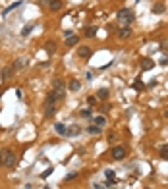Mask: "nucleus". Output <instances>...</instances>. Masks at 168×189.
Segmentation results:
<instances>
[{
  "instance_id": "1",
  "label": "nucleus",
  "mask_w": 168,
  "mask_h": 189,
  "mask_svg": "<svg viewBox=\"0 0 168 189\" xmlns=\"http://www.w3.org/2000/svg\"><path fill=\"white\" fill-rule=\"evenodd\" d=\"M0 162L6 168H14L15 162H18V156H15L12 149H4V151H0Z\"/></svg>"
},
{
  "instance_id": "2",
  "label": "nucleus",
  "mask_w": 168,
  "mask_h": 189,
  "mask_svg": "<svg viewBox=\"0 0 168 189\" xmlns=\"http://www.w3.org/2000/svg\"><path fill=\"white\" fill-rule=\"evenodd\" d=\"M52 94H54V98H56V101H62V98L66 97L64 81H62L60 77H54V81H52Z\"/></svg>"
},
{
  "instance_id": "3",
  "label": "nucleus",
  "mask_w": 168,
  "mask_h": 189,
  "mask_svg": "<svg viewBox=\"0 0 168 189\" xmlns=\"http://www.w3.org/2000/svg\"><path fill=\"white\" fill-rule=\"evenodd\" d=\"M118 22L122 23L124 27H128V25L133 22V12H132V10H128V8L120 10V12H118Z\"/></svg>"
},
{
  "instance_id": "4",
  "label": "nucleus",
  "mask_w": 168,
  "mask_h": 189,
  "mask_svg": "<svg viewBox=\"0 0 168 189\" xmlns=\"http://www.w3.org/2000/svg\"><path fill=\"white\" fill-rule=\"evenodd\" d=\"M110 156H112L114 160H122L126 156V149L124 147H112V151H110Z\"/></svg>"
},
{
  "instance_id": "5",
  "label": "nucleus",
  "mask_w": 168,
  "mask_h": 189,
  "mask_svg": "<svg viewBox=\"0 0 168 189\" xmlns=\"http://www.w3.org/2000/svg\"><path fill=\"white\" fill-rule=\"evenodd\" d=\"M91 52H93L91 46H79V48H77V56L83 58V60H87L89 56H91Z\"/></svg>"
},
{
  "instance_id": "6",
  "label": "nucleus",
  "mask_w": 168,
  "mask_h": 189,
  "mask_svg": "<svg viewBox=\"0 0 168 189\" xmlns=\"http://www.w3.org/2000/svg\"><path fill=\"white\" fill-rule=\"evenodd\" d=\"M153 68H155V62L151 58H143L141 60V70L143 71H149V70H153Z\"/></svg>"
},
{
  "instance_id": "7",
  "label": "nucleus",
  "mask_w": 168,
  "mask_h": 189,
  "mask_svg": "<svg viewBox=\"0 0 168 189\" xmlns=\"http://www.w3.org/2000/svg\"><path fill=\"white\" fill-rule=\"evenodd\" d=\"M49 8H50V12L62 10V0H49Z\"/></svg>"
},
{
  "instance_id": "8",
  "label": "nucleus",
  "mask_w": 168,
  "mask_h": 189,
  "mask_svg": "<svg viewBox=\"0 0 168 189\" xmlns=\"http://www.w3.org/2000/svg\"><path fill=\"white\" fill-rule=\"evenodd\" d=\"M54 131H56L58 135H66V133H68V125L58 122V124H54Z\"/></svg>"
},
{
  "instance_id": "9",
  "label": "nucleus",
  "mask_w": 168,
  "mask_h": 189,
  "mask_svg": "<svg viewBox=\"0 0 168 189\" xmlns=\"http://www.w3.org/2000/svg\"><path fill=\"white\" fill-rule=\"evenodd\" d=\"M56 114V106L54 104H45V116L46 118H52Z\"/></svg>"
},
{
  "instance_id": "10",
  "label": "nucleus",
  "mask_w": 168,
  "mask_h": 189,
  "mask_svg": "<svg viewBox=\"0 0 168 189\" xmlns=\"http://www.w3.org/2000/svg\"><path fill=\"white\" fill-rule=\"evenodd\" d=\"M118 37H120V39H129V37H132V29H129V27L118 29Z\"/></svg>"
},
{
  "instance_id": "11",
  "label": "nucleus",
  "mask_w": 168,
  "mask_h": 189,
  "mask_svg": "<svg viewBox=\"0 0 168 189\" xmlns=\"http://www.w3.org/2000/svg\"><path fill=\"white\" fill-rule=\"evenodd\" d=\"M25 62H27V60H25V58H19V60H15V62H14V64H12V68H14V71H19V70H23V68H25Z\"/></svg>"
},
{
  "instance_id": "12",
  "label": "nucleus",
  "mask_w": 168,
  "mask_h": 189,
  "mask_svg": "<svg viewBox=\"0 0 168 189\" xmlns=\"http://www.w3.org/2000/svg\"><path fill=\"white\" fill-rule=\"evenodd\" d=\"M12 75H14V68H12V66H10V68H4V70H2V81H8Z\"/></svg>"
},
{
  "instance_id": "13",
  "label": "nucleus",
  "mask_w": 168,
  "mask_h": 189,
  "mask_svg": "<svg viewBox=\"0 0 168 189\" xmlns=\"http://www.w3.org/2000/svg\"><path fill=\"white\" fill-rule=\"evenodd\" d=\"M97 98H101V101H106V98H108V89H106V87L99 89V91H97Z\"/></svg>"
},
{
  "instance_id": "14",
  "label": "nucleus",
  "mask_w": 168,
  "mask_h": 189,
  "mask_svg": "<svg viewBox=\"0 0 168 189\" xmlns=\"http://www.w3.org/2000/svg\"><path fill=\"white\" fill-rule=\"evenodd\" d=\"M95 35H97V27H95V25L85 27V37H87V39H91V37H95Z\"/></svg>"
},
{
  "instance_id": "15",
  "label": "nucleus",
  "mask_w": 168,
  "mask_h": 189,
  "mask_svg": "<svg viewBox=\"0 0 168 189\" xmlns=\"http://www.w3.org/2000/svg\"><path fill=\"white\" fill-rule=\"evenodd\" d=\"M79 131H81L79 125H72V128H68V133L66 135H68V137H73V135H79Z\"/></svg>"
},
{
  "instance_id": "16",
  "label": "nucleus",
  "mask_w": 168,
  "mask_h": 189,
  "mask_svg": "<svg viewBox=\"0 0 168 189\" xmlns=\"http://www.w3.org/2000/svg\"><path fill=\"white\" fill-rule=\"evenodd\" d=\"M35 25L33 23H27V25H23V29H22V37H29L31 35V31H33Z\"/></svg>"
},
{
  "instance_id": "17",
  "label": "nucleus",
  "mask_w": 168,
  "mask_h": 189,
  "mask_svg": "<svg viewBox=\"0 0 168 189\" xmlns=\"http://www.w3.org/2000/svg\"><path fill=\"white\" fill-rule=\"evenodd\" d=\"M79 89H81V83L77 81V79H72V81H70V91L77 93V91H79Z\"/></svg>"
},
{
  "instance_id": "18",
  "label": "nucleus",
  "mask_w": 168,
  "mask_h": 189,
  "mask_svg": "<svg viewBox=\"0 0 168 189\" xmlns=\"http://www.w3.org/2000/svg\"><path fill=\"white\" fill-rule=\"evenodd\" d=\"M77 43H79V37H76V35H72V37H68V39H66V45L68 46H76Z\"/></svg>"
},
{
  "instance_id": "19",
  "label": "nucleus",
  "mask_w": 168,
  "mask_h": 189,
  "mask_svg": "<svg viewBox=\"0 0 168 189\" xmlns=\"http://www.w3.org/2000/svg\"><path fill=\"white\" fill-rule=\"evenodd\" d=\"M45 50L49 52V54H54V52H56V45L52 43V41H49V43L45 45Z\"/></svg>"
},
{
  "instance_id": "20",
  "label": "nucleus",
  "mask_w": 168,
  "mask_h": 189,
  "mask_svg": "<svg viewBox=\"0 0 168 189\" xmlns=\"http://www.w3.org/2000/svg\"><path fill=\"white\" fill-rule=\"evenodd\" d=\"M93 122H95V125L102 128V125H106V118H104V116H95V120H93Z\"/></svg>"
},
{
  "instance_id": "21",
  "label": "nucleus",
  "mask_w": 168,
  "mask_h": 189,
  "mask_svg": "<svg viewBox=\"0 0 168 189\" xmlns=\"http://www.w3.org/2000/svg\"><path fill=\"white\" fill-rule=\"evenodd\" d=\"M162 12H164V4L162 2H159V4L153 6V14H162Z\"/></svg>"
},
{
  "instance_id": "22",
  "label": "nucleus",
  "mask_w": 168,
  "mask_h": 189,
  "mask_svg": "<svg viewBox=\"0 0 168 189\" xmlns=\"http://www.w3.org/2000/svg\"><path fill=\"white\" fill-rule=\"evenodd\" d=\"M87 131H89L91 135H99V133H101V128H99V125H89Z\"/></svg>"
},
{
  "instance_id": "23",
  "label": "nucleus",
  "mask_w": 168,
  "mask_h": 189,
  "mask_svg": "<svg viewBox=\"0 0 168 189\" xmlns=\"http://www.w3.org/2000/svg\"><path fill=\"white\" fill-rule=\"evenodd\" d=\"M133 89H135V91H143V89H145V85H143V81H141V79H137V81H133Z\"/></svg>"
},
{
  "instance_id": "24",
  "label": "nucleus",
  "mask_w": 168,
  "mask_h": 189,
  "mask_svg": "<svg viewBox=\"0 0 168 189\" xmlns=\"http://www.w3.org/2000/svg\"><path fill=\"white\" fill-rule=\"evenodd\" d=\"M160 158H164V160H168V145H164L160 149Z\"/></svg>"
},
{
  "instance_id": "25",
  "label": "nucleus",
  "mask_w": 168,
  "mask_h": 189,
  "mask_svg": "<svg viewBox=\"0 0 168 189\" xmlns=\"http://www.w3.org/2000/svg\"><path fill=\"white\" fill-rule=\"evenodd\" d=\"M52 172H54V170H52V166H49V168H46V170L43 172V174H41V177H43V180H46V177H49Z\"/></svg>"
},
{
  "instance_id": "26",
  "label": "nucleus",
  "mask_w": 168,
  "mask_h": 189,
  "mask_svg": "<svg viewBox=\"0 0 168 189\" xmlns=\"http://www.w3.org/2000/svg\"><path fill=\"white\" fill-rule=\"evenodd\" d=\"M19 4H22V2H15V4H12V6H8L6 10H4V15H6L8 12H12V10H14V8H18V6H19Z\"/></svg>"
},
{
  "instance_id": "27",
  "label": "nucleus",
  "mask_w": 168,
  "mask_h": 189,
  "mask_svg": "<svg viewBox=\"0 0 168 189\" xmlns=\"http://www.w3.org/2000/svg\"><path fill=\"white\" fill-rule=\"evenodd\" d=\"M54 102H56V98H54V94L50 93L49 97H46V102H45V104H54Z\"/></svg>"
},
{
  "instance_id": "28",
  "label": "nucleus",
  "mask_w": 168,
  "mask_h": 189,
  "mask_svg": "<svg viewBox=\"0 0 168 189\" xmlns=\"http://www.w3.org/2000/svg\"><path fill=\"white\" fill-rule=\"evenodd\" d=\"M81 116H83V118H91V108H85V110H81Z\"/></svg>"
},
{
  "instance_id": "29",
  "label": "nucleus",
  "mask_w": 168,
  "mask_h": 189,
  "mask_svg": "<svg viewBox=\"0 0 168 189\" xmlns=\"http://www.w3.org/2000/svg\"><path fill=\"white\" fill-rule=\"evenodd\" d=\"M104 176H106V180H110V181L114 180V172L112 170H106V172H104Z\"/></svg>"
},
{
  "instance_id": "30",
  "label": "nucleus",
  "mask_w": 168,
  "mask_h": 189,
  "mask_svg": "<svg viewBox=\"0 0 168 189\" xmlns=\"http://www.w3.org/2000/svg\"><path fill=\"white\" fill-rule=\"evenodd\" d=\"M87 104L95 106V104H97V97H87Z\"/></svg>"
},
{
  "instance_id": "31",
  "label": "nucleus",
  "mask_w": 168,
  "mask_h": 189,
  "mask_svg": "<svg viewBox=\"0 0 168 189\" xmlns=\"http://www.w3.org/2000/svg\"><path fill=\"white\" fill-rule=\"evenodd\" d=\"M76 177H77V172H72V174L66 176V181H72V180H76Z\"/></svg>"
},
{
  "instance_id": "32",
  "label": "nucleus",
  "mask_w": 168,
  "mask_h": 189,
  "mask_svg": "<svg viewBox=\"0 0 168 189\" xmlns=\"http://www.w3.org/2000/svg\"><path fill=\"white\" fill-rule=\"evenodd\" d=\"M164 118H168V110H166V112H164Z\"/></svg>"
},
{
  "instance_id": "33",
  "label": "nucleus",
  "mask_w": 168,
  "mask_h": 189,
  "mask_svg": "<svg viewBox=\"0 0 168 189\" xmlns=\"http://www.w3.org/2000/svg\"><path fill=\"white\" fill-rule=\"evenodd\" d=\"M145 189H149V187H145Z\"/></svg>"
},
{
  "instance_id": "34",
  "label": "nucleus",
  "mask_w": 168,
  "mask_h": 189,
  "mask_svg": "<svg viewBox=\"0 0 168 189\" xmlns=\"http://www.w3.org/2000/svg\"><path fill=\"white\" fill-rule=\"evenodd\" d=\"M0 164H2V162H0Z\"/></svg>"
}]
</instances>
